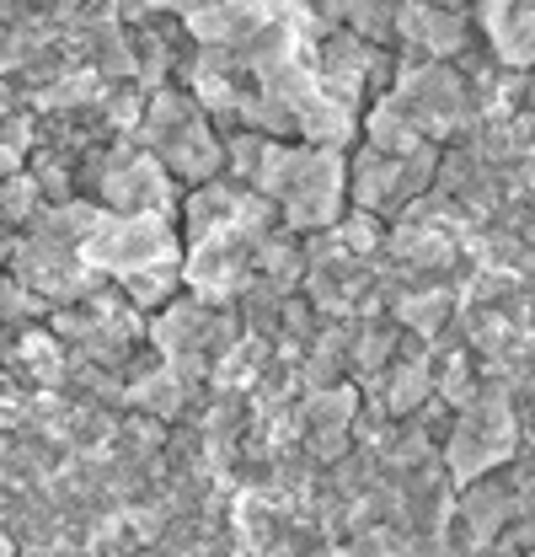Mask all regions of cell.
I'll list each match as a JSON object with an SVG mask.
<instances>
[{
    "instance_id": "1",
    "label": "cell",
    "mask_w": 535,
    "mask_h": 557,
    "mask_svg": "<svg viewBox=\"0 0 535 557\" xmlns=\"http://www.w3.org/2000/svg\"><path fill=\"white\" fill-rule=\"evenodd\" d=\"M498 44L509 60H535V11L531 5H514L498 16Z\"/></svg>"
}]
</instances>
